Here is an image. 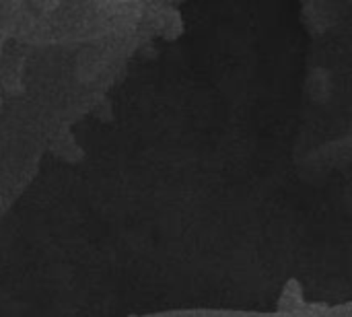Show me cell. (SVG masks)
I'll list each match as a JSON object with an SVG mask.
<instances>
[{"instance_id": "obj_3", "label": "cell", "mask_w": 352, "mask_h": 317, "mask_svg": "<svg viewBox=\"0 0 352 317\" xmlns=\"http://www.w3.org/2000/svg\"><path fill=\"white\" fill-rule=\"evenodd\" d=\"M0 204H2V202H0Z\"/></svg>"}, {"instance_id": "obj_1", "label": "cell", "mask_w": 352, "mask_h": 317, "mask_svg": "<svg viewBox=\"0 0 352 317\" xmlns=\"http://www.w3.org/2000/svg\"><path fill=\"white\" fill-rule=\"evenodd\" d=\"M301 307H303V289L297 283V278H291L283 289V295L278 301V311L293 314V311H299Z\"/></svg>"}, {"instance_id": "obj_2", "label": "cell", "mask_w": 352, "mask_h": 317, "mask_svg": "<svg viewBox=\"0 0 352 317\" xmlns=\"http://www.w3.org/2000/svg\"><path fill=\"white\" fill-rule=\"evenodd\" d=\"M307 91L309 95L316 99V101H326V97L330 95L332 91V85H330V74L324 70V68H318L309 74L307 78Z\"/></svg>"}]
</instances>
